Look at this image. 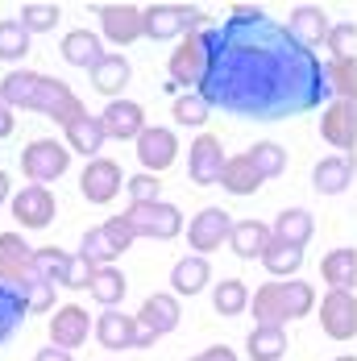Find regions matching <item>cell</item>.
<instances>
[{"label": "cell", "instance_id": "obj_1", "mask_svg": "<svg viewBox=\"0 0 357 361\" xmlns=\"http://www.w3.org/2000/svg\"><path fill=\"white\" fill-rule=\"evenodd\" d=\"M195 92L208 109L246 121H286L332 96L316 50L262 8H233V17L208 25V67Z\"/></svg>", "mask_w": 357, "mask_h": 361}, {"label": "cell", "instance_id": "obj_2", "mask_svg": "<svg viewBox=\"0 0 357 361\" xmlns=\"http://www.w3.org/2000/svg\"><path fill=\"white\" fill-rule=\"evenodd\" d=\"M0 100L8 109H34L50 121H59L63 129L75 125L79 116H87L83 100L75 96L71 87L54 75H42V71H8L0 79Z\"/></svg>", "mask_w": 357, "mask_h": 361}, {"label": "cell", "instance_id": "obj_3", "mask_svg": "<svg viewBox=\"0 0 357 361\" xmlns=\"http://www.w3.org/2000/svg\"><path fill=\"white\" fill-rule=\"evenodd\" d=\"M316 303V290L308 283H262L253 290V316L258 324H274L283 328L286 320H299L308 316Z\"/></svg>", "mask_w": 357, "mask_h": 361}, {"label": "cell", "instance_id": "obj_4", "mask_svg": "<svg viewBox=\"0 0 357 361\" xmlns=\"http://www.w3.org/2000/svg\"><path fill=\"white\" fill-rule=\"evenodd\" d=\"M204 67H208V25L195 30V34H187L178 42V50L171 54V63H167L171 87H200Z\"/></svg>", "mask_w": 357, "mask_h": 361}, {"label": "cell", "instance_id": "obj_5", "mask_svg": "<svg viewBox=\"0 0 357 361\" xmlns=\"http://www.w3.org/2000/svg\"><path fill=\"white\" fill-rule=\"evenodd\" d=\"M142 13H145V37H154V42L204 30V13L191 8V4H150Z\"/></svg>", "mask_w": 357, "mask_h": 361}, {"label": "cell", "instance_id": "obj_6", "mask_svg": "<svg viewBox=\"0 0 357 361\" xmlns=\"http://www.w3.org/2000/svg\"><path fill=\"white\" fill-rule=\"evenodd\" d=\"M125 220L133 224L138 237H154V241H171L183 228V212L175 204H167V200H158V204H129Z\"/></svg>", "mask_w": 357, "mask_h": 361}, {"label": "cell", "instance_id": "obj_7", "mask_svg": "<svg viewBox=\"0 0 357 361\" xmlns=\"http://www.w3.org/2000/svg\"><path fill=\"white\" fill-rule=\"evenodd\" d=\"M67 162H71V149L63 142H50V137L30 142L25 154H21V171H25V179L37 183V187H46V183L59 179V175L67 171Z\"/></svg>", "mask_w": 357, "mask_h": 361}, {"label": "cell", "instance_id": "obj_8", "mask_svg": "<svg viewBox=\"0 0 357 361\" xmlns=\"http://www.w3.org/2000/svg\"><path fill=\"white\" fill-rule=\"evenodd\" d=\"M34 274H37L34 245H25L21 233H0V283H8V287H25Z\"/></svg>", "mask_w": 357, "mask_h": 361}, {"label": "cell", "instance_id": "obj_9", "mask_svg": "<svg viewBox=\"0 0 357 361\" xmlns=\"http://www.w3.org/2000/svg\"><path fill=\"white\" fill-rule=\"evenodd\" d=\"M320 328L332 341H353L357 336V299L349 290H328L320 299Z\"/></svg>", "mask_w": 357, "mask_h": 361}, {"label": "cell", "instance_id": "obj_10", "mask_svg": "<svg viewBox=\"0 0 357 361\" xmlns=\"http://www.w3.org/2000/svg\"><path fill=\"white\" fill-rule=\"evenodd\" d=\"M233 224L237 220L229 216L224 208H204L200 216L187 224V241H191V250H200V257H204V253L220 250V241L233 237Z\"/></svg>", "mask_w": 357, "mask_h": 361}, {"label": "cell", "instance_id": "obj_11", "mask_svg": "<svg viewBox=\"0 0 357 361\" xmlns=\"http://www.w3.org/2000/svg\"><path fill=\"white\" fill-rule=\"evenodd\" d=\"M224 149H220V137L212 133H200L191 149H187V171H191V183H200V187H212L220 183V171H224Z\"/></svg>", "mask_w": 357, "mask_h": 361}, {"label": "cell", "instance_id": "obj_12", "mask_svg": "<svg viewBox=\"0 0 357 361\" xmlns=\"http://www.w3.org/2000/svg\"><path fill=\"white\" fill-rule=\"evenodd\" d=\"M121 187H125V179H121V166L112 158H92L79 175V191L87 204H108Z\"/></svg>", "mask_w": 357, "mask_h": 361}, {"label": "cell", "instance_id": "obj_13", "mask_svg": "<svg viewBox=\"0 0 357 361\" xmlns=\"http://www.w3.org/2000/svg\"><path fill=\"white\" fill-rule=\"evenodd\" d=\"M320 137L332 149H357V109L353 100H332L320 116Z\"/></svg>", "mask_w": 357, "mask_h": 361}, {"label": "cell", "instance_id": "obj_14", "mask_svg": "<svg viewBox=\"0 0 357 361\" xmlns=\"http://www.w3.org/2000/svg\"><path fill=\"white\" fill-rule=\"evenodd\" d=\"M100 30H104L108 42L129 46V42L145 37V13L133 8V4H104L100 8Z\"/></svg>", "mask_w": 357, "mask_h": 361}, {"label": "cell", "instance_id": "obj_15", "mask_svg": "<svg viewBox=\"0 0 357 361\" xmlns=\"http://www.w3.org/2000/svg\"><path fill=\"white\" fill-rule=\"evenodd\" d=\"M100 125H104V133L108 137H116V142H138L145 129V112L142 104H133V100H108V109L100 112Z\"/></svg>", "mask_w": 357, "mask_h": 361}, {"label": "cell", "instance_id": "obj_16", "mask_svg": "<svg viewBox=\"0 0 357 361\" xmlns=\"http://www.w3.org/2000/svg\"><path fill=\"white\" fill-rule=\"evenodd\" d=\"M13 216H17L21 228H46V224L54 220V195H50L46 187H37V183L21 187V191L13 195Z\"/></svg>", "mask_w": 357, "mask_h": 361}, {"label": "cell", "instance_id": "obj_17", "mask_svg": "<svg viewBox=\"0 0 357 361\" xmlns=\"http://www.w3.org/2000/svg\"><path fill=\"white\" fill-rule=\"evenodd\" d=\"M178 154V142L171 129H162V125H150L142 137H138V158H142V166L150 175H158V171H167L171 162H175Z\"/></svg>", "mask_w": 357, "mask_h": 361}, {"label": "cell", "instance_id": "obj_18", "mask_svg": "<svg viewBox=\"0 0 357 361\" xmlns=\"http://www.w3.org/2000/svg\"><path fill=\"white\" fill-rule=\"evenodd\" d=\"M87 332H92L87 312H83L79 303H67V307H59V312H54V320H50V345L71 353V349H79V345L87 341Z\"/></svg>", "mask_w": 357, "mask_h": 361}, {"label": "cell", "instance_id": "obj_19", "mask_svg": "<svg viewBox=\"0 0 357 361\" xmlns=\"http://www.w3.org/2000/svg\"><path fill=\"white\" fill-rule=\"evenodd\" d=\"M286 30L291 37L299 42V46H308V50H316L320 42H328V13H324L320 4H299L295 13H291V21H286Z\"/></svg>", "mask_w": 357, "mask_h": 361}, {"label": "cell", "instance_id": "obj_20", "mask_svg": "<svg viewBox=\"0 0 357 361\" xmlns=\"http://www.w3.org/2000/svg\"><path fill=\"white\" fill-rule=\"evenodd\" d=\"M96 336L104 349H138V336H142V324L138 316H121V312H104L96 320Z\"/></svg>", "mask_w": 357, "mask_h": 361}, {"label": "cell", "instance_id": "obj_21", "mask_svg": "<svg viewBox=\"0 0 357 361\" xmlns=\"http://www.w3.org/2000/svg\"><path fill=\"white\" fill-rule=\"evenodd\" d=\"M178 299L175 295H150L142 303V312H138V324L150 328L154 336H167V332H175L178 328Z\"/></svg>", "mask_w": 357, "mask_h": 361}, {"label": "cell", "instance_id": "obj_22", "mask_svg": "<svg viewBox=\"0 0 357 361\" xmlns=\"http://www.w3.org/2000/svg\"><path fill=\"white\" fill-rule=\"evenodd\" d=\"M63 59H67L71 67H83V71H96V67L104 63L100 37L92 34V30H71V34L63 37Z\"/></svg>", "mask_w": 357, "mask_h": 361}, {"label": "cell", "instance_id": "obj_23", "mask_svg": "<svg viewBox=\"0 0 357 361\" xmlns=\"http://www.w3.org/2000/svg\"><path fill=\"white\" fill-rule=\"evenodd\" d=\"M270 241H274V233H270L262 220H237V224H233V237H229L233 253L246 257V262H250V257H262Z\"/></svg>", "mask_w": 357, "mask_h": 361}, {"label": "cell", "instance_id": "obj_24", "mask_svg": "<svg viewBox=\"0 0 357 361\" xmlns=\"http://www.w3.org/2000/svg\"><path fill=\"white\" fill-rule=\"evenodd\" d=\"M353 179V162L345 158V154H332V158H320L316 162V171H312V183H316V191L320 195H341L345 187Z\"/></svg>", "mask_w": 357, "mask_h": 361}, {"label": "cell", "instance_id": "obj_25", "mask_svg": "<svg viewBox=\"0 0 357 361\" xmlns=\"http://www.w3.org/2000/svg\"><path fill=\"white\" fill-rule=\"evenodd\" d=\"M274 241H283V245H295V250H303L308 241H312V212H303V208H286L274 216Z\"/></svg>", "mask_w": 357, "mask_h": 361}, {"label": "cell", "instance_id": "obj_26", "mask_svg": "<svg viewBox=\"0 0 357 361\" xmlns=\"http://www.w3.org/2000/svg\"><path fill=\"white\" fill-rule=\"evenodd\" d=\"M220 187H224L229 195H253V191L262 187V175L253 171L250 154H237V158L224 162V171H220Z\"/></svg>", "mask_w": 357, "mask_h": 361}, {"label": "cell", "instance_id": "obj_27", "mask_svg": "<svg viewBox=\"0 0 357 361\" xmlns=\"http://www.w3.org/2000/svg\"><path fill=\"white\" fill-rule=\"evenodd\" d=\"M208 279H212V270H208V262H204L200 253L175 262V270H171V287H175V295H200V290L208 287Z\"/></svg>", "mask_w": 357, "mask_h": 361}, {"label": "cell", "instance_id": "obj_28", "mask_svg": "<svg viewBox=\"0 0 357 361\" xmlns=\"http://www.w3.org/2000/svg\"><path fill=\"white\" fill-rule=\"evenodd\" d=\"M320 274L332 290H349L357 279V250H328L320 262Z\"/></svg>", "mask_w": 357, "mask_h": 361}, {"label": "cell", "instance_id": "obj_29", "mask_svg": "<svg viewBox=\"0 0 357 361\" xmlns=\"http://www.w3.org/2000/svg\"><path fill=\"white\" fill-rule=\"evenodd\" d=\"M104 137L108 133H104V125H100V116H79L75 125H67V149H79L83 158H96Z\"/></svg>", "mask_w": 357, "mask_h": 361}, {"label": "cell", "instance_id": "obj_30", "mask_svg": "<svg viewBox=\"0 0 357 361\" xmlns=\"http://www.w3.org/2000/svg\"><path fill=\"white\" fill-rule=\"evenodd\" d=\"M246 349H250L253 361H279L286 353V332L274 324H253Z\"/></svg>", "mask_w": 357, "mask_h": 361}, {"label": "cell", "instance_id": "obj_31", "mask_svg": "<svg viewBox=\"0 0 357 361\" xmlns=\"http://www.w3.org/2000/svg\"><path fill=\"white\" fill-rule=\"evenodd\" d=\"M25 312H30L25 295H21L17 287H8V283H0V345H4V341L21 328Z\"/></svg>", "mask_w": 357, "mask_h": 361}, {"label": "cell", "instance_id": "obj_32", "mask_svg": "<svg viewBox=\"0 0 357 361\" xmlns=\"http://www.w3.org/2000/svg\"><path fill=\"white\" fill-rule=\"evenodd\" d=\"M92 83H96L100 96H112V100H116V92L129 83V63H125V54H104V63L92 71Z\"/></svg>", "mask_w": 357, "mask_h": 361}, {"label": "cell", "instance_id": "obj_33", "mask_svg": "<svg viewBox=\"0 0 357 361\" xmlns=\"http://www.w3.org/2000/svg\"><path fill=\"white\" fill-rule=\"evenodd\" d=\"M125 287H129V283H125V274H121L116 266H104V270H96V279H92L87 295H92L100 307H108V312H112V307L125 299Z\"/></svg>", "mask_w": 357, "mask_h": 361}, {"label": "cell", "instance_id": "obj_34", "mask_svg": "<svg viewBox=\"0 0 357 361\" xmlns=\"http://www.w3.org/2000/svg\"><path fill=\"white\" fill-rule=\"evenodd\" d=\"M34 266H37V274H42L50 287H67V274H71V253L46 245V250H34Z\"/></svg>", "mask_w": 357, "mask_h": 361}, {"label": "cell", "instance_id": "obj_35", "mask_svg": "<svg viewBox=\"0 0 357 361\" xmlns=\"http://www.w3.org/2000/svg\"><path fill=\"white\" fill-rule=\"evenodd\" d=\"M324 75H328L332 100H353V87H357V59H328V63H324Z\"/></svg>", "mask_w": 357, "mask_h": 361}, {"label": "cell", "instance_id": "obj_36", "mask_svg": "<svg viewBox=\"0 0 357 361\" xmlns=\"http://www.w3.org/2000/svg\"><path fill=\"white\" fill-rule=\"evenodd\" d=\"M212 307L220 316H241L246 307H250V290L241 279H224V283H216V295H212Z\"/></svg>", "mask_w": 357, "mask_h": 361}, {"label": "cell", "instance_id": "obj_37", "mask_svg": "<svg viewBox=\"0 0 357 361\" xmlns=\"http://www.w3.org/2000/svg\"><path fill=\"white\" fill-rule=\"evenodd\" d=\"M262 266H266L274 279H286V274H295V270L303 266V250L283 245V241H270V245H266V253H262Z\"/></svg>", "mask_w": 357, "mask_h": 361}, {"label": "cell", "instance_id": "obj_38", "mask_svg": "<svg viewBox=\"0 0 357 361\" xmlns=\"http://www.w3.org/2000/svg\"><path fill=\"white\" fill-rule=\"evenodd\" d=\"M21 54H30V30H25L17 17H4V21H0V59L13 63V59H21Z\"/></svg>", "mask_w": 357, "mask_h": 361}, {"label": "cell", "instance_id": "obj_39", "mask_svg": "<svg viewBox=\"0 0 357 361\" xmlns=\"http://www.w3.org/2000/svg\"><path fill=\"white\" fill-rule=\"evenodd\" d=\"M250 162H253V171H258L262 179H274V175L286 171V149L274 145V142H258L250 149Z\"/></svg>", "mask_w": 357, "mask_h": 361}, {"label": "cell", "instance_id": "obj_40", "mask_svg": "<svg viewBox=\"0 0 357 361\" xmlns=\"http://www.w3.org/2000/svg\"><path fill=\"white\" fill-rule=\"evenodd\" d=\"M21 25H25L30 34H46V30H54V25H59V4H42V0L21 4Z\"/></svg>", "mask_w": 357, "mask_h": 361}, {"label": "cell", "instance_id": "obj_41", "mask_svg": "<svg viewBox=\"0 0 357 361\" xmlns=\"http://www.w3.org/2000/svg\"><path fill=\"white\" fill-rule=\"evenodd\" d=\"M79 253H83L96 270H104V266H112V257H121V253L112 250V241L104 237V228H87V233H83V250Z\"/></svg>", "mask_w": 357, "mask_h": 361}, {"label": "cell", "instance_id": "obj_42", "mask_svg": "<svg viewBox=\"0 0 357 361\" xmlns=\"http://www.w3.org/2000/svg\"><path fill=\"white\" fill-rule=\"evenodd\" d=\"M208 100L200 96V92H187V96H178L175 100V121L178 125H204L208 121Z\"/></svg>", "mask_w": 357, "mask_h": 361}, {"label": "cell", "instance_id": "obj_43", "mask_svg": "<svg viewBox=\"0 0 357 361\" xmlns=\"http://www.w3.org/2000/svg\"><path fill=\"white\" fill-rule=\"evenodd\" d=\"M324 46L332 50V59H353L357 25H353V21H341V25H332V30H328V42H324Z\"/></svg>", "mask_w": 357, "mask_h": 361}, {"label": "cell", "instance_id": "obj_44", "mask_svg": "<svg viewBox=\"0 0 357 361\" xmlns=\"http://www.w3.org/2000/svg\"><path fill=\"white\" fill-rule=\"evenodd\" d=\"M21 295H25V303H30V312H50L54 307V287L42 279V274H34L25 287H17Z\"/></svg>", "mask_w": 357, "mask_h": 361}, {"label": "cell", "instance_id": "obj_45", "mask_svg": "<svg viewBox=\"0 0 357 361\" xmlns=\"http://www.w3.org/2000/svg\"><path fill=\"white\" fill-rule=\"evenodd\" d=\"M100 228H104V237L112 241V250H116V253H125L129 245H133V241H138V233H133V224H129L125 216H112V220H104Z\"/></svg>", "mask_w": 357, "mask_h": 361}, {"label": "cell", "instance_id": "obj_46", "mask_svg": "<svg viewBox=\"0 0 357 361\" xmlns=\"http://www.w3.org/2000/svg\"><path fill=\"white\" fill-rule=\"evenodd\" d=\"M125 187H129L133 204H158V191H162V183L154 179L150 171H142V175H133V179H125Z\"/></svg>", "mask_w": 357, "mask_h": 361}, {"label": "cell", "instance_id": "obj_47", "mask_svg": "<svg viewBox=\"0 0 357 361\" xmlns=\"http://www.w3.org/2000/svg\"><path fill=\"white\" fill-rule=\"evenodd\" d=\"M92 279H96V266H92L83 253H75L71 257V274H67V287L71 290H87L92 287Z\"/></svg>", "mask_w": 357, "mask_h": 361}, {"label": "cell", "instance_id": "obj_48", "mask_svg": "<svg viewBox=\"0 0 357 361\" xmlns=\"http://www.w3.org/2000/svg\"><path fill=\"white\" fill-rule=\"evenodd\" d=\"M191 361H237V353L224 349V345H212V349H204L200 357H191Z\"/></svg>", "mask_w": 357, "mask_h": 361}, {"label": "cell", "instance_id": "obj_49", "mask_svg": "<svg viewBox=\"0 0 357 361\" xmlns=\"http://www.w3.org/2000/svg\"><path fill=\"white\" fill-rule=\"evenodd\" d=\"M34 361H71V353H67V349H54V345H50V349H37Z\"/></svg>", "mask_w": 357, "mask_h": 361}, {"label": "cell", "instance_id": "obj_50", "mask_svg": "<svg viewBox=\"0 0 357 361\" xmlns=\"http://www.w3.org/2000/svg\"><path fill=\"white\" fill-rule=\"evenodd\" d=\"M13 133V116H8V104L0 100V137H8Z\"/></svg>", "mask_w": 357, "mask_h": 361}, {"label": "cell", "instance_id": "obj_51", "mask_svg": "<svg viewBox=\"0 0 357 361\" xmlns=\"http://www.w3.org/2000/svg\"><path fill=\"white\" fill-rule=\"evenodd\" d=\"M4 200H8V175L0 171V204H4Z\"/></svg>", "mask_w": 357, "mask_h": 361}, {"label": "cell", "instance_id": "obj_52", "mask_svg": "<svg viewBox=\"0 0 357 361\" xmlns=\"http://www.w3.org/2000/svg\"><path fill=\"white\" fill-rule=\"evenodd\" d=\"M337 361H357V357H349V353H345V357H337Z\"/></svg>", "mask_w": 357, "mask_h": 361}]
</instances>
